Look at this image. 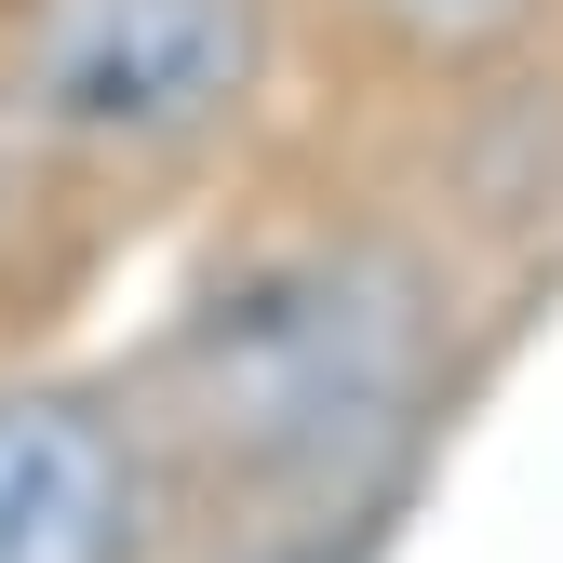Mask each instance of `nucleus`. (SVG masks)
<instances>
[{"label": "nucleus", "mask_w": 563, "mask_h": 563, "mask_svg": "<svg viewBox=\"0 0 563 563\" xmlns=\"http://www.w3.org/2000/svg\"><path fill=\"white\" fill-rule=\"evenodd\" d=\"M497 322V282H470L335 134L282 121V148L229 175L216 255L121 389L188 497V537L402 523Z\"/></svg>", "instance_id": "obj_1"}, {"label": "nucleus", "mask_w": 563, "mask_h": 563, "mask_svg": "<svg viewBox=\"0 0 563 563\" xmlns=\"http://www.w3.org/2000/svg\"><path fill=\"white\" fill-rule=\"evenodd\" d=\"M282 0H0V282L81 268L134 216L282 148Z\"/></svg>", "instance_id": "obj_2"}, {"label": "nucleus", "mask_w": 563, "mask_h": 563, "mask_svg": "<svg viewBox=\"0 0 563 563\" xmlns=\"http://www.w3.org/2000/svg\"><path fill=\"white\" fill-rule=\"evenodd\" d=\"M188 497L121 363H0V563H175Z\"/></svg>", "instance_id": "obj_3"}, {"label": "nucleus", "mask_w": 563, "mask_h": 563, "mask_svg": "<svg viewBox=\"0 0 563 563\" xmlns=\"http://www.w3.org/2000/svg\"><path fill=\"white\" fill-rule=\"evenodd\" d=\"M282 27H296V108L363 121L523 67L537 41H563V0H282Z\"/></svg>", "instance_id": "obj_4"}, {"label": "nucleus", "mask_w": 563, "mask_h": 563, "mask_svg": "<svg viewBox=\"0 0 563 563\" xmlns=\"http://www.w3.org/2000/svg\"><path fill=\"white\" fill-rule=\"evenodd\" d=\"M175 563H389V523H255V537H188Z\"/></svg>", "instance_id": "obj_5"}]
</instances>
